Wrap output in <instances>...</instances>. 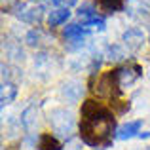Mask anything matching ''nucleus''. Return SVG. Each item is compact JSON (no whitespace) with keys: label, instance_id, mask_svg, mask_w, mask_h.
I'll use <instances>...</instances> for the list:
<instances>
[{"label":"nucleus","instance_id":"f257e3e1","mask_svg":"<svg viewBox=\"0 0 150 150\" xmlns=\"http://www.w3.org/2000/svg\"><path fill=\"white\" fill-rule=\"evenodd\" d=\"M114 127V118L101 103L86 101L82 105V124L80 137L86 144L97 146L105 139H108Z\"/></svg>","mask_w":150,"mask_h":150},{"label":"nucleus","instance_id":"f03ea898","mask_svg":"<svg viewBox=\"0 0 150 150\" xmlns=\"http://www.w3.org/2000/svg\"><path fill=\"white\" fill-rule=\"evenodd\" d=\"M48 122L53 129V133H57L59 137H65V139H70L74 133V127H76V122H74L72 112H69L67 108H55L50 112Z\"/></svg>","mask_w":150,"mask_h":150},{"label":"nucleus","instance_id":"7ed1b4c3","mask_svg":"<svg viewBox=\"0 0 150 150\" xmlns=\"http://www.w3.org/2000/svg\"><path fill=\"white\" fill-rule=\"evenodd\" d=\"M118 91H120V88H118V80H116V70H114V72H105L103 76L97 78V82L93 84V93L103 97V99L114 97Z\"/></svg>","mask_w":150,"mask_h":150},{"label":"nucleus","instance_id":"20e7f679","mask_svg":"<svg viewBox=\"0 0 150 150\" xmlns=\"http://www.w3.org/2000/svg\"><path fill=\"white\" fill-rule=\"evenodd\" d=\"M42 11H44V6H38V4L30 2V0L29 2H23V4H17V8H15V15H17L21 21L30 23V25L40 23Z\"/></svg>","mask_w":150,"mask_h":150},{"label":"nucleus","instance_id":"39448f33","mask_svg":"<svg viewBox=\"0 0 150 150\" xmlns=\"http://www.w3.org/2000/svg\"><path fill=\"white\" fill-rule=\"evenodd\" d=\"M82 93H84V86H82L80 80H69L61 88V95L67 103H78Z\"/></svg>","mask_w":150,"mask_h":150},{"label":"nucleus","instance_id":"423d86ee","mask_svg":"<svg viewBox=\"0 0 150 150\" xmlns=\"http://www.w3.org/2000/svg\"><path fill=\"white\" fill-rule=\"evenodd\" d=\"M139 76H141V69H139V67H124V69H118L116 70L118 88L125 89L127 86H131Z\"/></svg>","mask_w":150,"mask_h":150},{"label":"nucleus","instance_id":"0eeeda50","mask_svg":"<svg viewBox=\"0 0 150 150\" xmlns=\"http://www.w3.org/2000/svg\"><path fill=\"white\" fill-rule=\"evenodd\" d=\"M124 44L127 46V50L137 51L139 48H143V42H144V33L139 29V27H131L124 33Z\"/></svg>","mask_w":150,"mask_h":150},{"label":"nucleus","instance_id":"6e6552de","mask_svg":"<svg viewBox=\"0 0 150 150\" xmlns=\"http://www.w3.org/2000/svg\"><path fill=\"white\" fill-rule=\"evenodd\" d=\"M36 124H38V110L36 106H27L21 114V125L27 133H33L36 129Z\"/></svg>","mask_w":150,"mask_h":150},{"label":"nucleus","instance_id":"1a4fd4ad","mask_svg":"<svg viewBox=\"0 0 150 150\" xmlns=\"http://www.w3.org/2000/svg\"><path fill=\"white\" fill-rule=\"evenodd\" d=\"M141 125H143V122H141V120L127 122V124L120 125V127L116 129V139H120V141H125V139H131V137L139 135V129H141Z\"/></svg>","mask_w":150,"mask_h":150},{"label":"nucleus","instance_id":"9d476101","mask_svg":"<svg viewBox=\"0 0 150 150\" xmlns=\"http://www.w3.org/2000/svg\"><path fill=\"white\" fill-rule=\"evenodd\" d=\"M127 11L131 17H139V19H148L150 17V8L146 4H143L141 0H127Z\"/></svg>","mask_w":150,"mask_h":150},{"label":"nucleus","instance_id":"9b49d317","mask_svg":"<svg viewBox=\"0 0 150 150\" xmlns=\"http://www.w3.org/2000/svg\"><path fill=\"white\" fill-rule=\"evenodd\" d=\"M88 30L84 29L82 25H76V23H70V25L65 27V30H63V34H65V38L69 42H84V36Z\"/></svg>","mask_w":150,"mask_h":150},{"label":"nucleus","instance_id":"f8f14e48","mask_svg":"<svg viewBox=\"0 0 150 150\" xmlns=\"http://www.w3.org/2000/svg\"><path fill=\"white\" fill-rule=\"evenodd\" d=\"M70 17V10L69 8H55V10L50 11L48 15V25L50 27H59Z\"/></svg>","mask_w":150,"mask_h":150},{"label":"nucleus","instance_id":"ddd939ff","mask_svg":"<svg viewBox=\"0 0 150 150\" xmlns=\"http://www.w3.org/2000/svg\"><path fill=\"white\" fill-rule=\"evenodd\" d=\"M15 95H17V88H15V84H11V82H2V91H0V103H2V106L10 105L11 101L15 99Z\"/></svg>","mask_w":150,"mask_h":150},{"label":"nucleus","instance_id":"4468645a","mask_svg":"<svg viewBox=\"0 0 150 150\" xmlns=\"http://www.w3.org/2000/svg\"><path fill=\"white\" fill-rule=\"evenodd\" d=\"M38 150H61V143L50 133H44L38 139Z\"/></svg>","mask_w":150,"mask_h":150},{"label":"nucleus","instance_id":"2eb2a0df","mask_svg":"<svg viewBox=\"0 0 150 150\" xmlns=\"http://www.w3.org/2000/svg\"><path fill=\"white\" fill-rule=\"evenodd\" d=\"M105 11H118L124 8V0H95Z\"/></svg>","mask_w":150,"mask_h":150},{"label":"nucleus","instance_id":"dca6fc26","mask_svg":"<svg viewBox=\"0 0 150 150\" xmlns=\"http://www.w3.org/2000/svg\"><path fill=\"white\" fill-rule=\"evenodd\" d=\"M78 17L84 23V21H89V19L97 17V11L93 10V6H89V4H82V6L78 8Z\"/></svg>","mask_w":150,"mask_h":150},{"label":"nucleus","instance_id":"f3484780","mask_svg":"<svg viewBox=\"0 0 150 150\" xmlns=\"http://www.w3.org/2000/svg\"><path fill=\"white\" fill-rule=\"evenodd\" d=\"M82 27H84L86 30H103V29H105V19L97 15V17L89 19V21H84Z\"/></svg>","mask_w":150,"mask_h":150},{"label":"nucleus","instance_id":"a211bd4d","mask_svg":"<svg viewBox=\"0 0 150 150\" xmlns=\"http://www.w3.org/2000/svg\"><path fill=\"white\" fill-rule=\"evenodd\" d=\"M110 61H122L125 59V51L120 48V46H108V51H106Z\"/></svg>","mask_w":150,"mask_h":150},{"label":"nucleus","instance_id":"6ab92c4d","mask_svg":"<svg viewBox=\"0 0 150 150\" xmlns=\"http://www.w3.org/2000/svg\"><path fill=\"white\" fill-rule=\"evenodd\" d=\"M25 42H27V46H30V48H36V46L40 44V30L38 29L29 30L27 36H25Z\"/></svg>","mask_w":150,"mask_h":150},{"label":"nucleus","instance_id":"aec40b11","mask_svg":"<svg viewBox=\"0 0 150 150\" xmlns=\"http://www.w3.org/2000/svg\"><path fill=\"white\" fill-rule=\"evenodd\" d=\"M139 139H150V131H146V133H139Z\"/></svg>","mask_w":150,"mask_h":150}]
</instances>
